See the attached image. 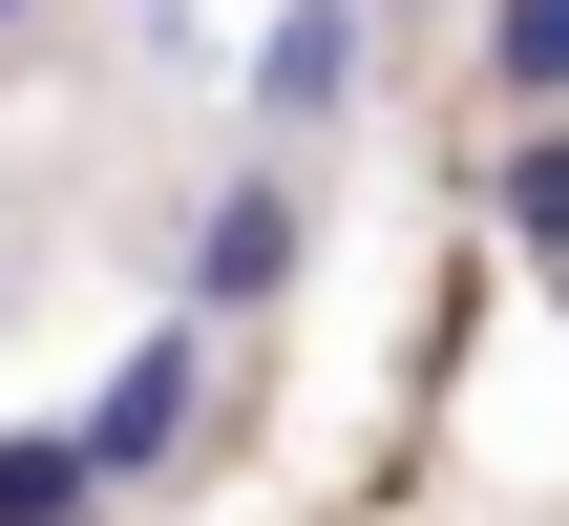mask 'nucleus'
<instances>
[{"label":"nucleus","mask_w":569,"mask_h":526,"mask_svg":"<svg viewBox=\"0 0 569 526\" xmlns=\"http://www.w3.org/2000/svg\"><path fill=\"white\" fill-rule=\"evenodd\" d=\"M296 253H317V211H296V169L253 148V169L190 211V274H169V316H190V337H232V316H274V295H296Z\"/></svg>","instance_id":"nucleus-1"},{"label":"nucleus","mask_w":569,"mask_h":526,"mask_svg":"<svg viewBox=\"0 0 569 526\" xmlns=\"http://www.w3.org/2000/svg\"><path fill=\"white\" fill-rule=\"evenodd\" d=\"M63 443H84V485H106V506H148V485L211 443V337H190V316H169V337H127V380H106Z\"/></svg>","instance_id":"nucleus-2"},{"label":"nucleus","mask_w":569,"mask_h":526,"mask_svg":"<svg viewBox=\"0 0 569 526\" xmlns=\"http://www.w3.org/2000/svg\"><path fill=\"white\" fill-rule=\"evenodd\" d=\"M549 316H569V253H549Z\"/></svg>","instance_id":"nucleus-8"},{"label":"nucleus","mask_w":569,"mask_h":526,"mask_svg":"<svg viewBox=\"0 0 569 526\" xmlns=\"http://www.w3.org/2000/svg\"><path fill=\"white\" fill-rule=\"evenodd\" d=\"M21 21H42V0H0V42H21Z\"/></svg>","instance_id":"nucleus-7"},{"label":"nucleus","mask_w":569,"mask_h":526,"mask_svg":"<svg viewBox=\"0 0 569 526\" xmlns=\"http://www.w3.org/2000/svg\"><path fill=\"white\" fill-rule=\"evenodd\" d=\"M0 526H106V485H84V443H63V422H21V443H0Z\"/></svg>","instance_id":"nucleus-4"},{"label":"nucleus","mask_w":569,"mask_h":526,"mask_svg":"<svg viewBox=\"0 0 569 526\" xmlns=\"http://www.w3.org/2000/svg\"><path fill=\"white\" fill-rule=\"evenodd\" d=\"M359 63H380V0H274V21H253V127L317 148V127L359 105Z\"/></svg>","instance_id":"nucleus-3"},{"label":"nucleus","mask_w":569,"mask_h":526,"mask_svg":"<svg viewBox=\"0 0 569 526\" xmlns=\"http://www.w3.org/2000/svg\"><path fill=\"white\" fill-rule=\"evenodd\" d=\"M486 84H528V105H569V0H486Z\"/></svg>","instance_id":"nucleus-6"},{"label":"nucleus","mask_w":569,"mask_h":526,"mask_svg":"<svg viewBox=\"0 0 569 526\" xmlns=\"http://www.w3.org/2000/svg\"><path fill=\"white\" fill-rule=\"evenodd\" d=\"M486 232H507V253H569V127H528V148L486 169Z\"/></svg>","instance_id":"nucleus-5"}]
</instances>
